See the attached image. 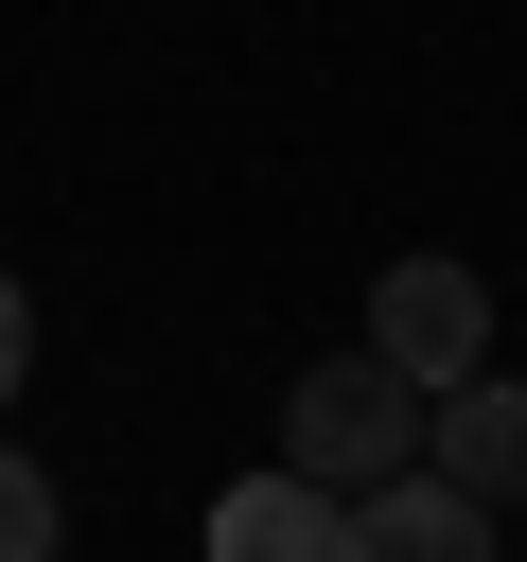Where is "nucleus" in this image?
<instances>
[{
	"label": "nucleus",
	"mask_w": 527,
	"mask_h": 562,
	"mask_svg": "<svg viewBox=\"0 0 527 562\" xmlns=\"http://www.w3.org/2000/svg\"><path fill=\"white\" fill-rule=\"evenodd\" d=\"M404 457H422V386H404L386 351H334V369L281 386V474H316V492H386Z\"/></svg>",
	"instance_id": "1"
},
{
	"label": "nucleus",
	"mask_w": 527,
	"mask_h": 562,
	"mask_svg": "<svg viewBox=\"0 0 527 562\" xmlns=\"http://www.w3.org/2000/svg\"><path fill=\"white\" fill-rule=\"evenodd\" d=\"M369 351H386L422 404H439V386H474V369H492V281H474L457 246H404V263L369 281Z\"/></svg>",
	"instance_id": "2"
},
{
	"label": "nucleus",
	"mask_w": 527,
	"mask_h": 562,
	"mask_svg": "<svg viewBox=\"0 0 527 562\" xmlns=\"http://www.w3.org/2000/svg\"><path fill=\"white\" fill-rule=\"evenodd\" d=\"M422 474H457L474 509H527V386H509V369L439 386V404H422Z\"/></svg>",
	"instance_id": "3"
},
{
	"label": "nucleus",
	"mask_w": 527,
	"mask_h": 562,
	"mask_svg": "<svg viewBox=\"0 0 527 562\" xmlns=\"http://www.w3.org/2000/svg\"><path fill=\"white\" fill-rule=\"evenodd\" d=\"M211 562H351V492H316V474H228L211 492Z\"/></svg>",
	"instance_id": "4"
},
{
	"label": "nucleus",
	"mask_w": 527,
	"mask_h": 562,
	"mask_svg": "<svg viewBox=\"0 0 527 562\" xmlns=\"http://www.w3.org/2000/svg\"><path fill=\"white\" fill-rule=\"evenodd\" d=\"M351 562H492V509L457 492V474H386V492H351Z\"/></svg>",
	"instance_id": "5"
},
{
	"label": "nucleus",
	"mask_w": 527,
	"mask_h": 562,
	"mask_svg": "<svg viewBox=\"0 0 527 562\" xmlns=\"http://www.w3.org/2000/svg\"><path fill=\"white\" fill-rule=\"evenodd\" d=\"M53 544H70V509H53V474L0 439V562H53Z\"/></svg>",
	"instance_id": "6"
},
{
	"label": "nucleus",
	"mask_w": 527,
	"mask_h": 562,
	"mask_svg": "<svg viewBox=\"0 0 527 562\" xmlns=\"http://www.w3.org/2000/svg\"><path fill=\"white\" fill-rule=\"evenodd\" d=\"M18 386H35V299L0 281V404H18Z\"/></svg>",
	"instance_id": "7"
}]
</instances>
